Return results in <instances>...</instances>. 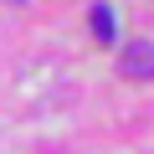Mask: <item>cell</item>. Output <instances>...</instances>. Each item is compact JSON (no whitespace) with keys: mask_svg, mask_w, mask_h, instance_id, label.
I'll return each mask as SVG.
<instances>
[{"mask_svg":"<svg viewBox=\"0 0 154 154\" xmlns=\"http://www.w3.org/2000/svg\"><path fill=\"white\" fill-rule=\"evenodd\" d=\"M118 72H123V77H154V46H149V41H134V46L123 51Z\"/></svg>","mask_w":154,"mask_h":154,"instance_id":"1","label":"cell"},{"mask_svg":"<svg viewBox=\"0 0 154 154\" xmlns=\"http://www.w3.org/2000/svg\"><path fill=\"white\" fill-rule=\"evenodd\" d=\"M88 26H93L98 41H113V11H108V5H93V11H88Z\"/></svg>","mask_w":154,"mask_h":154,"instance_id":"2","label":"cell"}]
</instances>
